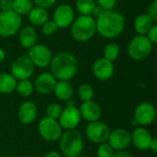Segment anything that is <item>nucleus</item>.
Returning a JSON list of instances; mask_svg holds the SVG:
<instances>
[{
	"instance_id": "1",
	"label": "nucleus",
	"mask_w": 157,
	"mask_h": 157,
	"mask_svg": "<svg viewBox=\"0 0 157 157\" xmlns=\"http://www.w3.org/2000/svg\"><path fill=\"white\" fill-rule=\"evenodd\" d=\"M124 27L125 19L123 16L113 10H105L96 20L97 31L107 39H113L121 35Z\"/></svg>"
},
{
	"instance_id": "2",
	"label": "nucleus",
	"mask_w": 157,
	"mask_h": 157,
	"mask_svg": "<svg viewBox=\"0 0 157 157\" xmlns=\"http://www.w3.org/2000/svg\"><path fill=\"white\" fill-rule=\"evenodd\" d=\"M78 68L76 58L69 52L58 53L52 59V75L60 81H68L75 76Z\"/></svg>"
},
{
	"instance_id": "3",
	"label": "nucleus",
	"mask_w": 157,
	"mask_h": 157,
	"mask_svg": "<svg viewBox=\"0 0 157 157\" xmlns=\"http://www.w3.org/2000/svg\"><path fill=\"white\" fill-rule=\"evenodd\" d=\"M71 33L75 40L86 41L90 40L96 33V20L91 16L81 15L72 23Z\"/></svg>"
},
{
	"instance_id": "4",
	"label": "nucleus",
	"mask_w": 157,
	"mask_h": 157,
	"mask_svg": "<svg viewBox=\"0 0 157 157\" xmlns=\"http://www.w3.org/2000/svg\"><path fill=\"white\" fill-rule=\"evenodd\" d=\"M60 147L65 156H79L83 150L82 135L75 129L67 130V132L62 136Z\"/></svg>"
},
{
	"instance_id": "5",
	"label": "nucleus",
	"mask_w": 157,
	"mask_h": 157,
	"mask_svg": "<svg viewBox=\"0 0 157 157\" xmlns=\"http://www.w3.org/2000/svg\"><path fill=\"white\" fill-rule=\"evenodd\" d=\"M153 50V43L144 35L135 36L128 46V52L132 59L140 61L147 58Z\"/></svg>"
},
{
	"instance_id": "6",
	"label": "nucleus",
	"mask_w": 157,
	"mask_h": 157,
	"mask_svg": "<svg viewBox=\"0 0 157 157\" xmlns=\"http://www.w3.org/2000/svg\"><path fill=\"white\" fill-rule=\"evenodd\" d=\"M21 22V16L13 10L2 11L0 13V36L5 38L14 36L20 29Z\"/></svg>"
},
{
	"instance_id": "7",
	"label": "nucleus",
	"mask_w": 157,
	"mask_h": 157,
	"mask_svg": "<svg viewBox=\"0 0 157 157\" xmlns=\"http://www.w3.org/2000/svg\"><path fill=\"white\" fill-rule=\"evenodd\" d=\"M39 132L43 139L49 142L57 141L62 136V127L56 120L43 118L39 124Z\"/></svg>"
},
{
	"instance_id": "8",
	"label": "nucleus",
	"mask_w": 157,
	"mask_h": 157,
	"mask_svg": "<svg viewBox=\"0 0 157 157\" xmlns=\"http://www.w3.org/2000/svg\"><path fill=\"white\" fill-rule=\"evenodd\" d=\"M34 72V64L26 56H21L16 59L11 66L12 75L17 80H27Z\"/></svg>"
},
{
	"instance_id": "9",
	"label": "nucleus",
	"mask_w": 157,
	"mask_h": 157,
	"mask_svg": "<svg viewBox=\"0 0 157 157\" xmlns=\"http://www.w3.org/2000/svg\"><path fill=\"white\" fill-rule=\"evenodd\" d=\"M28 58L32 62L34 65L43 68L51 64L52 54L48 47L41 44H38L32 46L29 49Z\"/></svg>"
},
{
	"instance_id": "10",
	"label": "nucleus",
	"mask_w": 157,
	"mask_h": 157,
	"mask_svg": "<svg viewBox=\"0 0 157 157\" xmlns=\"http://www.w3.org/2000/svg\"><path fill=\"white\" fill-rule=\"evenodd\" d=\"M86 136L87 138L95 144H104L110 133L109 126L101 121H93L86 127Z\"/></svg>"
},
{
	"instance_id": "11",
	"label": "nucleus",
	"mask_w": 157,
	"mask_h": 157,
	"mask_svg": "<svg viewBox=\"0 0 157 157\" xmlns=\"http://www.w3.org/2000/svg\"><path fill=\"white\" fill-rule=\"evenodd\" d=\"M75 20V11L70 5H60L54 11L53 21L58 28H67Z\"/></svg>"
},
{
	"instance_id": "12",
	"label": "nucleus",
	"mask_w": 157,
	"mask_h": 157,
	"mask_svg": "<svg viewBox=\"0 0 157 157\" xmlns=\"http://www.w3.org/2000/svg\"><path fill=\"white\" fill-rule=\"evenodd\" d=\"M81 114L75 107L70 106L63 109L59 117V124L65 130L75 129L80 122Z\"/></svg>"
},
{
	"instance_id": "13",
	"label": "nucleus",
	"mask_w": 157,
	"mask_h": 157,
	"mask_svg": "<svg viewBox=\"0 0 157 157\" xmlns=\"http://www.w3.org/2000/svg\"><path fill=\"white\" fill-rule=\"evenodd\" d=\"M109 144L116 150H123L127 148L132 142V135L124 129L114 130L109 135Z\"/></svg>"
},
{
	"instance_id": "14",
	"label": "nucleus",
	"mask_w": 157,
	"mask_h": 157,
	"mask_svg": "<svg viewBox=\"0 0 157 157\" xmlns=\"http://www.w3.org/2000/svg\"><path fill=\"white\" fill-rule=\"evenodd\" d=\"M155 109L151 103H141L135 109V121L140 125H149L155 119Z\"/></svg>"
},
{
	"instance_id": "15",
	"label": "nucleus",
	"mask_w": 157,
	"mask_h": 157,
	"mask_svg": "<svg viewBox=\"0 0 157 157\" xmlns=\"http://www.w3.org/2000/svg\"><path fill=\"white\" fill-rule=\"evenodd\" d=\"M113 72H114V66L112 62L105 58L98 59V61L95 62L93 65L94 75L101 81L109 79L112 76Z\"/></svg>"
},
{
	"instance_id": "16",
	"label": "nucleus",
	"mask_w": 157,
	"mask_h": 157,
	"mask_svg": "<svg viewBox=\"0 0 157 157\" xmlns=\"http://www.w3.org/2000/svg\"><path fill=\"white\" fill-rule=\"evenodd\" d=\"M56 86L55 77L50 73H42L40 74L35 81V88L36 90L42 95H47L52 93Z\"/></svg>"
},
{
	"instance_id": "17",
	"label": "nucleus",
	"mask_w": 157,
	"mask_h": 157,
	"mask_svg": "<svg viewBox=\"0 0 157 157\" xmlns=\"http://www.w3.org/2000/svg\"><path fill=\"white\" fill-rule=\"evenodd\" d=\"M79 111L81 116L90 122L97 121L101 117V109L99 105L92 100L84 102L81 105V109Z\"/></svg>"
},
{
	"instance_id": "18",
	"label": "nucleus",
	"mask_w": 157,
	"mask_h": 157,
	"mask_svg": "<svg viewBox=\"0 0 157 157\" xmlns=\"http://www.w3.org/2000/svg\"><path fill=\"white\" fill-rule=\"evenodd\" d=\"M132 140L138 149L144 151L150 149L153 137L147 130L144 128H138L133 132L132 135Z\"/></svg>"
},
{
	"instance_id": "19",
	"label": "nucleus",
	"mask_w": 157,
	"mask_h": 157,
	"mask_svg": "<svg viewBox=\"0 0 157 157\" xmlns=\"http://www.w3.org/2000/svg\"><path fill=\"white\" fill-rule=\"evenodd\" d=\"M18 120L23 124H30L37 117V108L33 102H24L18 109Z\"/></svg>"
},
{
	"instance_id": "20",
	"label": "nucleus",
	"mask_w": 157,
	"mask_h": 157,
	"mask_svg": "<svg viewBox=\"0 0 157 157\" xmlns=\"http://www.w3.org/2000/svg\"><path fill=\"white\" fill-rule=\"evenodd\" d=\"M36 40H37V32L32 27L27 26L21 29L19 33V41L22 47L30 49L32 46L35 45Z\"/></svg>"
},
{
	"instance_id": "21",
	"label": "nucleus",
	"mask_w": 157,
	"mask_h": 157,
	"mask_svg": "<svg viewBox=\"0 0 157 157\" xmlns=\"http://www.w3.org/2000/svg\"><path fill=\"white\" fill-rule=\"evenodd\" d=\"M29 20L32 25L35 26H41L49 18V13L46 8L36 6L32 7V9L29 12Z\"/></svg>"
},
{
	"instance_id": "22",
	"label": "nucleus",
	"mask_w": 157,
	"mask_h": 157,
	"mask_svg": "<svg viewBox=\"0 0 157 157\" xmlns=\"http://www.w3.org/2000/svg\"><path fill=\"white\" fill-rule=\"evenodd\" d=\"M154 21L147 14H141L139 15L134 22L135 30L139 35H145L153 27Z\"/></svg>"
},
{
	"instance_id": "23",
	"label": "nucleus",
	"mask_w": 157,
	"mask_h": 157,
	"mask_svg": "<svg viewBox=\"0 0 157 157\" xmlns=\"http://www.w3.org/2000/svg\"><path fill=\"white\" fill-rule=\"evenodd\" d=\"M53 91L56 97L61 100H69L74 94V88L67 81H59L56 83Z\"/></svg>"
},
{
	"instance_id": "24",
	"label": "nucleus",
	"mask_w": 157,
	"mask_h": 157,
	"mask_svg": "<svg viewBox=\"0 0 157 157\" xmlns=\"http://www.w3.org/2000/svg\"><path fill=\"white\" fill-rule=\"evenodd\" d=\"M17 79L9 74L0 75V93L9 94L16 89Z\"/></svg>"
},
{
	"instance_id": "25",
	"label": "nucleus",
	"mask_w": 157,
	"mask_h": 157,
	"mask_svg": "<svg viewBox=\"0 0 157 157\" xmlns=\"http://www.w3.org/2000/svg\"><path fill=\"white\" fill-rule=\"evenodd\" d=\"M32 7V0H13L12 10L19 16L29 14Z\"/></svg>"
},
{
	"instance_id": "26",
	"label": "nucleus",
	"mask_w": 157,
	"mask_h": 157,
	"mask_svg": "<svg viewBox=\"0 0 157 157\" xmlns=\"http://www.w3.org/2000/svg\"><path fill=\"white\" fill-rule=\"evenodd\" d=\"M97 3L95 0H77L76 8L83 16H90L96 7Z\"/></svg>"
},
{
	"instance_id": "27",
	"label": "nucleus",
	"mask_w": 157,
	"mask_h": 157,
	"mask_svg": "<svg viewBox=\"0 0 157 157\" xmlns=\"http://www.w3.org/2000/svg\"><path fill=\"white\" fill-rule=\"evenodd\" d=\"M121 52V48L117 43H109L104 49V58L113 62L115 61Z\"/></svg>"
},
{
	"instance_id": "28",
	"label": "nucleus",
	"mask_w": 157,
	"mask_h": 157,
	"mask_svg": "<svg viewBox=\"0 0 157 157\" xmlns=\"http://www.w3.org/2000/svg\"><path fill=\"white\" fill-rule=\"evenodd\" d=\"M16 88H17L18 94L24 98H28L33 93V85L28 79L19 81V83L17 84Z\"/></svg>"
},
{
	"instance_id": "29",
	"label": "nucleus",
	"mask_w": 157,
	"mask_h": 157,
	"mask_svg": "<svg viewBox=\"0 0 157 157\" xmlns=\"http://www.w3.org/2000/svg\"><path fill=\"white\" fill-rule=\"evenodd\" d=\"M78 96L80 98L81 100H83L84 102L86 101H90L92 100L93 97H94V90L93 87L87 84H84L82 85L79 89H78Z\"/></svg>"
},
{
	"instance_id": "30",
	"label": "nucleus",
	"mask_w": 157,
	"mask_h": 157,
	"mask_svg": "<svg viewBox=\"0 0 157 157\" xmlns=\"http://www.w3.org/2000/svg\"><path fill=\"white\" fill-rule=\"evenodd\" d=\"M61 113H62V108L57 103H52L49 105V107L47 108V115L51 119H53V120L58 119Z\"/></svg>"
},
{
	"instance_id": "31",
	"label": "nucleus",
	"mask_w": 157,
	"mask_h": 157,
	"mask_svg": "<svg viewBox=\"0 0 157 157\" xmlns=\"http://www.w3.org/2000/svg\"><path fill=\"white\" fill-rule=\"evenodd\" d=\"M113 148L108 144H101L98 149V157H113Z\"/></svg>"
},
{
	"instance_id": "32",
	"label": "nucleus",
	"mask_w": 157,
	"mask_h": 157,
	"mask_svg": "<svg viewBox=\"0 0 157 157\" xmlns=\"http://www.w3.org/2000/svg\"><path fill=\"white\" fill-rule=\"evenodd\" d=\"M58 29V26L53 20H48L42 25V33L46 36H51L54 34Z\"/></svg>"
},
{
	"instance_id": "33",
	"label": "nucleus",
	"mask_w": 157,
	"mask_h": 157,
	"mask_svg": "<svg viewBox=\"0 0 157 157\" xmlns=\"http://www.w3.org/2000/svg\"><path fill=\"white\" fill-rule=\"evenodd\" d=\"M147 15L153 19L154 22L157 21V1L154 0L147 9Z\"/></svg>"
},
{
	"instance_id": "34",
	"label": "nucleus",
	"mask_w": 157,
	"mask_h": 157,
	"mask_svg": "<svg viewBox=\"0 0 157 157\" xmlns=\"http://www.w3.org/2000/svg\"><path fill=\"white\" fill-rule=\"evenodd\" d=\"M97 2L104 10H111L115 6L117 0H97Z\"/></svg>"
},
{
	"instance_id": "35",
	"label": "nucleus",
	"mask_w": 157,
	"mask_h": 157,
	"mask_svg": "<svg viewBox=\"0 0 157 157\" xmlns=\"http://www.w3.org/2000/svg\"><path fill=\"white\" fill-rule=\"evenodd\" d=\"M32 1L37 5V6L43 7V8L52 7L56 3V0H32Z\"/></svg>"
},
{
	"instance_id": "36",
	"label": "nucleus",
	"mask_w": 157,
	"mask_h": 157,
	"mask_svg": "<svg viewBox=\"0 0 157 157\" xmlns=\"http://www.w3.org/2000/svg\"><path fill=\"white\" fill-rule=\"evenodd\" d=\"M148 36L147 38L150 40L152 43H156L157 42V26L153 25V27L150 29V30L147 32Z\"/></svg>"
},
{
	"instance_id": "37",
	"label": "nucleus",
	"mask_w": 157,
	"mask_h": 157,
	"mask_svg": "<svg viewBox=\"0 0 157 157\" xmlns=\"http://www.w3.org/2000/svg\"><path fill=\"white\" fill-rule=\"evenodd\" d=\"M13 0H0V8L2 11L12 10Z\"/></svg>"
},
{
	"instance_id": "38",
	"label": "nucleus",
	"mask_w": 157,
	"mask_h": 157,
	"mask_svg": "<svg viewBox=\"0 0 157 157\" xmlns=\"http://www.w3.org/2000/svg\"><path fill=\"white\" fill-rule=\"evenodd\" d=\"M104 9L101 7V6H96V7L94 8V10H93V12H92V14L96 17H98L100 15H102L103 13H104Z\"/></svg>"
},
{
	"instance_id": "39",
	"label": "nucleus",
	"mask_w": 157,
	"mask_h": 157,
	"mask_svg": "<svg viewBox=\"0 0 157 157\" xmlns=\"http://www.w3.org/2000/svg\"><path fill=\"white\" fill-rule=\"evenodd\" d=\"M113 157H132L127 152H118L117 154H114Z\"/></svg>"
},
{
	"instance_id": "40",
	"label": "nucleus",
	"mask_w": 157,
	"mask_h": 157,
	"mask_svg": "<svg viewBox=\"0 0 157 157\" xmlns=\"http://www.w3.org/2000/svg\"><path fill=\"white\" fill-rule=\"evenodd\" d=\"M150 149L154 152V153H157V140L156 139H153L151 145H150Z\"/></svg>"
},
{
	"instance_id": "41",
	"label": "nucleus",
	"mask_w": 157,
	"mask_h": 157,
	"mask_svg": "<svg viewBox=\"0 0 157 157\" xmlns=\"http://www.w3.org/2000/svg\"><path fill=\"white\" fill-rule=\"evenodd\" d=\"M45 157H62L58 153H56V152H52V153H49Z\"/></svg>"
},
{
	"instance_id": "42",
	"label": "nucleus",
	"mask_w": 157,
	"mask_h": 157,
	"mask_svg": "<svg viewBox=\"0 0 157 157\" xmlns=\"http://www.w3.org/2000/svg\"><path fill=\"white\" fill-rule=\"evenodd\" d=\"M5 59V52H3V50L0 49V63L4 61Z\"/></svg>"
},
{
	"instance_id": "43",
	"label": "nucleus",
	"mask_w": 157,
	"mask_h": 157,
	"mask_svg": "<svg viewBox=\"0 0 157 157\" xmlns=\"http://www.w3.org/2000/svg\"><path fill=\"white\" fill-rule=\"evenodd\" d=\"M77 157H79V156H77Z\"/></svg>"
}]
</instances>
